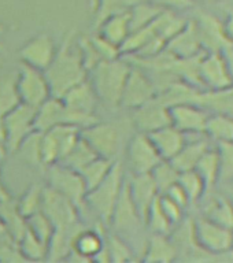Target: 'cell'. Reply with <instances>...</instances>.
<instances>
[{"label":"cell","mask_w":233,"mask_h":263,"mask_svg":"<svg viewBox=\"0 0 233 263\" xmlns=\"http://www.w3.org/2000/svg\"><path fill=\"white\" fill-rule=\"evenodd\" d=\"M76 39L77 33L74 30L66 33L51 65L44 70L51 95L55 98H62L67 90L88 78V70L84 66L81 53L74 47Z\"/></svg>","instance_id":"obj_1"},{"label":"cell","mask_w":233,"mask_h":263,"mask_svg":"<svg viewBox=\"0 0 233 263\" xmlns=\"http://www.w3.org/2000/svg\"><path fill=\"white\" fill-rule=\"evenodd\" d=\"M129 70L131 63L125 58L119 57L117 59L100 61L88 71V81L103 107L111 111L118 110Z\"/></svg>","instance_id":"obj_2"},{"label":"cell","mask_w":233,"mask_h":263,"mask_svg":"<svg viewBox=\"0 0 233 263\" xmlns=\"http://www.w3.org/2000/svg\"><path fill=\"white\" fill-rule=\"evenodd\" d=\"M125 180V168L119 160H115L107 176L95 188L86 192L84 207L89 209L91 213L95 214L98 221L104 226H109Z\"/></svg>","instance_id":"obj_3"},{"label":"cell","mask_w":233,"mask_h":263,"mask_svg":"<svg viewBox=\"0 0 233 263\" xmlns=\"http://www.w3.org/2000/svg\"><path fill=\"white\" fill-rule=\"evenodd\" d=\"M111 233L122 238L132 250V241L136 240L137 234L143 228H146L143 219L140 218L137 210L131 199L129 189H128V181L125 180V184L122 186V191L119 193L118 200L114 207V211L111 214L110 222ZM133 252V251H132Z\"/></svg>","instance_id":"obj_4"},{"label":"cell","mask_w":233,"mask_h":263,"mask_svg":"<svg viewBox=\"0 0 233 263\" xmlns=\"http://www.w3.org/2000/svg\"><path fill=\"white\" fill-rule=\"evenodd\" d=\"M61 99L67 107V110L71 112L73 125L80 129H84L99 121L96 117L99 100L88 78L67 90Z\"/></svg>","instance_id":"obj_5"},{"label":"cell","mask_w":233,"mask_h":263,"mask_svg":"<svg viewBox=\"0 0 233 263\" xmlns=\"http://www.w3.org/2000/svg\"><path fill=\"white\" fill-rule=\"evenodd\" d=\"M15 76L16 90L21 103L37 108L52 96L44 71L20 62V67Z\"/></svg>","instance_id":"obj_6"},{"label":"cell","mask_w":233,"mask_h":263,"mask_svg":"<svg viewBox=\"0 0 233 263\" xmlns=\"http://www.w3.org/2000/svg\"><path fill=\"white\" fill-rule=\"evenodd\" d=\"M47 186L70 199L80 210L84 207L86 188L80 173L58 162L47 167Z\"/></svg>","instance_id":"obj_7"},{"label":"cell","mask_w":233,"mask_h":263,"mask_svg":"<svg viewBox=\"0 0 233 263\" xmlns=\"http://www.w3.org/2000/svg\"><path fill=\"white\" fill-rule=\"evenodd\" d=\"M40 211L48 218L53 229L67 228L80 222V209L77 205L49 186H43Z\"/></svg>","instance_id":"obj_8"},{"label":"cell","mask_w":233,"mask_h":263,"mask_svg":"<svg viewBox=\"0 0 233 263\" xmlns=\"http://www.w3.org/2000/svg\"><path fill=\"white\" fill-rule=\"evenodd\" d=\"M81 137L99 156L117 160L121 148V132L115 123L96 121L81 129Z\"/></svg>","instance_id":"obj_9"},{"label":"cell","mask_w":233,"mask_h":263,"mask_svg":"<svg viewBox=\"0 0 233 263\" xmlns=\"http://www.w3.org/2000/svg\"><path fill=\"white\" fill-rule=\"evenodd\" d=\"M193 237L198 246L206 252L225 254L233 247V230L210 221L209 218H199L192 228Z\"/></svg>","instance_id":"obj_10"},{"label":"cell","mask_w":233,"mask_h":263,"mask_svg":"<svg viewBox=\"0 0 233 263\" xmlns=\"http://www.w3.org/2000/svg\"><path fill=\"white\" fill-rule=\"evenodd\" d=\"M36 110L34 107L26 106L24 103L16 104L12 110L3 115V125L6 130V140H7L8 152H15L22 140L36 130L34 119H36Z\"/></svg>","instance_id":"obj_11"},{"label":"cell","mask_w":233,"mask_h":263,"mask_svg":"<svg viewBox=\"0 0 233 263\" xmlns=\"http://www.w3.org/2000/svg\"><path fill=\"white\" fill-rule=\"evenodd\" d=\"M162 156L156 151L154 144L146 133L136 132V135L128 143L127 167L131 174H146L159 163Z\"/></svg>","instance_id":"obj_12"},{"label":"cell","mask_w":233,"mask_h":263,"mask_svg":"<svg viewBox=\"0 0 233 263\" xmlns=\"http://www.w3.org/2000/svg\"><path fill=\"white\" fill-rule=\"evenodd\" d=\"M156 88L154 82L143 69L131 65V70L128 74L127 81L123 85L122 95H121V103L119 108L125 110H135L150 99L156 96Z\"/></svg>","instance_id":"obj_13"},{"label":"cell","mask_w":233,"mask_h":263,"mask_svg":"<svg viewBox=\"0 0 233 263\" xmlns=\"http://www.w3.org/2000/svg\"><path fill=\"white\" fill-rule=\"evenodd\" d=\"M199 78L206 90L232 88L233 81L221 52H203L199 62Z\"/></svg>","instance_id":"obj_14"},{"label":"cell","mask_w":233,"mask_h":263,"mask_svg":"<svg viewBox=\"0 0 233 263\" xmlns=\"http://www.w3.org/2000/svg\"><path fill=\"white\" fill-rule=\"evenodd\" d=\"M57 49V44L48 33H39L20 48V62L44 71L51 65Z\"/></svg>","instance_id":"obj_15"},{"label":"cell","mask_w":233,"mask_h":263,"mask_svg":"<svg viewBox=\"0 0 233 263\" xmlns=\"http://www.w3.org/2000/svg\"><path fill=\"white\" fill-rule=\"evenodd\" d=\"M132 122L135 125L136 130L146 135L172 123L169 107L158 96L132 110Z\"/></svg>","instance_id":"obj_16"},{"label":"cell","mask_w":233,"mask_h":263,"mask_svg":"<svg viewBox=\"0 0 233 263\" xmlns=\"http://www.w3.org/2000/svg\"><path fill=\"white\" fill-rule=\"evenodd\" d=\"M170 122L187 136L205 135L209 114L199 104H176L169 107Z\"/></svg>","instance_id":"obj_17"},{"label":"cell","mask_w":233,"mask_h":263,"mask_svg":"<svg viewBox=\"0 0 233 263\" xmlns=\"http://www.w3.org/2000/svg\"><path fill=\"white\" fill-rule=\"evenodd\" d=\"M202 49L205 52H222L228 45L233 44L226 37L224 24L209 14H202L195 22Z\"/></svg>","instance_id":"obj_18"},{"label":"cell","mask_w":233,"mask_h":263,"mask_svg":"<svg viewBox=\"0 0 233 263\" xmlns=\"http://www.w3.org/2000/svg\"><path fill=\"white\" fill-rule=\"evenodd\" d=\"M127 181L132 201H133L140 218L143 219L144 225H146V218H147V214L150 211V207L152 205L156 196L159 195L155 182L152 180L150 173L131 174L129 178L127 177Z\"/></svg>","instance_id":"obj_19"},{"label":"cell","mask_w":233,"mask_h":263,"mask_svg":"<svg viewBox=\"0 0 233 263\" xmlns=\"http://www.w3.org/2000/svg\"><path fill=\"white\" fill-rule=\"evenodd\" d=\"M104 240H106V234L104 232H98L96 229H88L84 228L76 234L73 240V247H71V252L66 260H71V259H77V260H94L100 251L104 247Z\"/></svg>","instance_id":"obj_20"},{"label":"cell","mask_w":233,"mask_h":263,"mask_svg":"<svg viewBox=\"0 0 233 263\" xmlns=\"http://www.w3.org/2000/svg\"><path fill=\"white\" fill-rule=\"evenodd\" d=\"M165 49L177 59L191 58L198 55V53L205 52L202 49L195 22H187L184 28L166 43Z\"/></svg>","instance_id":"obj_21"},{"label":"cell","mask_w":233,"mask_h":263,"mask_svg":"<svg viewBox=\"0 0 233 263\" xmlns=\"http://www.w3.org/2000/svg\"><path fill=\"white\" fill-rule=\"evenodd\" d=\"M61 123H69V110L61 98L51 96L37 107L34 127L39 132H47Z\"/></svg>","instance_id":"obj_22"},{"label":"cell","mask_w":233,"mask_h":263,"mask_svg":"<svg viewBox=\"0 0 233 263\" xmlns=\"http://www.w3.org/2000/svg\"><path fill=\"white\" fill-rule=\"evenodd\" d=\"M147 136L154 144V147L156 148V151L159 152L162 159L166 160L172 159L187 143V135L173 126L172 123L160 129H156L148 133Z\"/></svg>","instance_id":"obj_23"},{"label":"cell","mask_w":233,"mask_h":263,"mask_svg":"<svg viewBox=\"0 0 233 263\" xmlns=\"http://www.w3.org/2000/svg\"><path fill=\"white\" fill-rule=\"evenodd\" d=\"M210 148V144L205 139H191L187 136V143L183 145L180 151L173 156L170 163L178 170V172H187L193 170L201 158Z\"/></svg>","instance_id":"obj_24"},{"label":"cell","mask_w":233,"mask_h":263,"mask_svg":"<svg viewBox=\"0 0 233 263\" xmlns=\"http://www.w3.org/2000/svg\"><path fill=\"white\" fill-rule=\"evenodd\" d=\"M177 256L176 244L166 234L151 233L144 248V262H170Z\"/></svg>","instance_id":"obj_25"},{"label":"cell","mask_w":233,"mask_h":263,"mask_svg":"<svg viewBox=\"0 0 233 263\" xmlns=\"http://www.w3.org/2000/svg\"><path fill=\"white\" fill-rule=\"evenodd\" d=\"M98 33L103 39L110 41L111 44L119 47L125 41L128 34L131 33L128 11L118 12V14H114V15L106 18L98 26Z\"/></svg>","instance_id":"obj_26"},{"label":"cell","mask_w":233,"mask_h":263,"mask_svg":"<svg viewBox=\"0 0 233 263\" xmlns=\"http://www.w3.org/2000/svg\"><path fill=\"white\" fill-rule=\"evenodd\" d=\"M0 219L6 226L8 234L16 242L20 241L26 232V219L20 214L16 209V201L12 200V197L0 203Z\"/></svg>","instance_id":"obj_27"},{"label":"cell","mask_w":233,"mask_h":263,"mask_svg":"<svg viewBox=\"0 0 233 263\" xmlns=\"http://www.w3.org/2000/svg\"><path fill=\"white\" fill-rule=\"evenodd\" d=\"M47 132L57 144L58 152H59V162L67 155V152L74 147V144L81 137V129L76 125H70V123H61Z\"/></svg>","instance_id":"obj_28"},{"label":"cell","mask_w":233,"mask_h":263,"mask_svg":"<svg viewBox=\"0 0 233 263\" xmlns=\"http://www.w3.org/2000/svg\"><path fill=\"white\" fill-rule=\"evenodd\" d=\"M21 162L30 167H43L41 162V132L34 130L26 136L14 152Z\"/></svg>","instance_id":"obj_29"},{"label":"cell","mask_w":233,"mask_h":263,"mask_svg":"<svg viewBox=\"0 0 233 263\" xmlns=\"http://www.w3.org/2000/svg\"><path fill=\"white\" fill-rule=\"evenodd\" d=\"M195 172L201 176V178L205 182L206 191H209L213 186L217 180L220 178V156H218L217 147H210L206 154L201 158L198 164L193 168Z\"/></svg>","instance_id":"obj_30"},{"label":"cell","mask_w":233,"mask_h":263,"mask_svg":"<svg viewBox=\"0 0 233 263\" xmlns=\"http://www.w3.org/2000/svg\"><path fill=\"white\" fill-rule=\"evenodd\" d=\"M205 135L210 139L216 140L217 143L221 141H233V117L226 114L209 115L206 122Z\"/></svg>","instance_id":"obj_31"},{"label":"cell","mask_w":233,"mask_h":263,"mask_svg":"<svg viewBox=\"0 0 233 263\" xmlns=\"http://www.w3.org/2000/svg\"><path fill=\"white\" fill-rule=\"evenodd\" d=\"M98 156L99 155L92 149L89 144L86 143L82 137H80L77 143L74 144V147L67 152V155L59 163L65 164L76 172H81L86 164H89Z\"/></svg>","instance_id":"obj_32"},{"label":"cell","mask_w":233,"mask_h":263,"mask_svg":"<svg viewBox=\"0 0 233 263\" xmlns=\"http://www.w3.org/2000/svg\"><path fill=\"white\" fill-rule=\"evenodd\" d=\"M205 217L218 225L233 230V204L222 196L214 197L206 204Z\"/></svg>","instance_id":"obj_33"},{"label":"cell","mask_w":233,"mask_h":263,"mask_svg":"<svg viewBox=\"0 0 233 263\" xmlns=\"http://www.w3.org/2000/svg\"><path fill=\"white\" fill-rule=\"evenodd\" d=\"M114 162L115 160L106 159V158L98 156L89 164H86L81 172H78L81 174L82 181L85 184L86 192L91 191L92 188H95L107 176V173L110 172V168L113 167Z\"/></svg>","instance_id":"obj_34"},{"label":"cell","mask_w":233,"mask_h":263,"mask_svg":"<svg viewBox=\"0 0 233 263\" xmlns=\"http://www.w3.org/2000/svg\"><path fill=\"white\" fill-rule=\"evenodd\" d=\"M162 10L164 8L151 3L150 0L137 4L135 7L129 8L128 14H129V29H131V32L137 30L140 28H144L148 24H151L152 21L155 20V16Z\"/></svg>","instance_id":"obj_35"},{"label":"cell","mask_w":233,"mask_h":263,"mask_svg":"<svg viewBox=\"0 0 233 263\" xmlns=\"http://www.w3.org/2000/svg\"><path fill=\"white\" fill-rule=\"evenodd\" d=\"M18 248L25 260H45L47 258V242L28 229L18 241Z\"/></svg>","instance_id":"obj_36"},{"label":"cell","mask_w":233,"mask_h":263,"mask_svg":"<svg viewBox=\"0 0 233 263\" xmlns=\"http://www.w3.org/2000/svg\"><path fill=\"white\" fill-rule=\"evenodd\" d=\"M20 103V96L16 90V76H0V117L7 114Z\"/></svg>","instance_id":"obj_37"},{"label":"cell","mask_w":233,"mask_h":263,"mask_svg":"<svg viewBox=\"0 0 233 263\" xmlns=\"http://www.w3.org/2000/svg\"><path fill=\"white\" fill-rule=\"evenodd\" d=\"M150 174H151L152 180L156 185V189H158V192L160 195V193L166 192L172 185L176 184L178 181L180 172L170 163V160L164 159L152 168V172Z\"/></svg>","instance_id":"obj_38"},{"label":"cell","mask_w":233,"mask_h":263,"mask_svg":"<svg viewBox=\"0 0 233 263\" xmlns=\"http://www.w3.org/2000/svg\"><path fill=\"white\" fill-rule=\"evenodd\" d=\"M41 193H43V186L39 184H32L22 193V196L15 200L16 209L25 219L30 217L32 214L40 211Z\"/></svg>","instance_id":"obj_39"},{"label":"cell","mask_w":233,"mask_h":263,"mask_svg":"<svg viewBox=\"0 0 233 263\" xmlns=\"http://www.w3.org/2000/svg\"><path fill=\"white\" fill-rule=\"evenodd\" d=\"M158 196H159V195H158ZM158 196H156V199L154 200L152 205L150 207V211H148L147 218H146V228H147L151 233L166 234V236H169L170 232H172L173 225L172 222L168 219V217L165 215L162 209H160Z\"/></svg>","instance_id":"obj_40"},{"label":"cell","mask_w":233,"mask_h":263,"mask_svg":"<svg viewBox=\"0 0 233 263\" xmlns=\"http://www.w3.org/2000/svg\"><path fill=\"white\" fill-rule=\"evenodd\" d=\"M178 185L184 189L187 196L189 199V203L199 200L203 193L206 192V186L201 176L198 174L195 170H187V172H181L178 176Z\"/></svg>","instance_id":"obj_41"},{"label":"cell","mask_w":233,"mask_h":263,"mask_svg":"<svg viewBox=\"0 0 233 263\" xmlns=\"http://www.w3.org/2000/svg\"><path fill=\"white\" fill-rule=\"evenodd\" d=\"M104 248L109 255V262H127V260L133 259V252H132L131 247L114 233L106 236Z\"/></svg>","instance_id":"obj_42"},{"label":"cell","mask_w":233,"mask_h":263,"mask_svg":"<svg viewBox=\"0 0 233 263\" xmlns=\"http://www.w3.org/2000/svg\"><path fill=\"white\" fill-rule=\"evenodd\" d=\"M26 229L30 230L34 236L47 242V246H48L49 238L52 236L53 226L41 211H37L26 218Z\"/></svg>","instance_id":"obj_43"},{"label":"cell","mask_w":233,"mask_h":263,"mask_svg":"<svg viewBox=\"0 0 233 263\" xmlns=\"http://www.w3.org/2000/svg\"><path fill=\"white\" fill-rule=\"evenodd\" d=\"M220 156V178L233 180V141L217 143Z\"/></svg>","instance_id":"obj_44"},{"label":"cell","mask_w":233,"mask_h":263,"mask_svg":"<svg viewBox=\"0 0 233 263\" xmlns=\"http://www.w3.org/2000/svg\"><path fill=\"white\" fill-rule=\"evenodd\" d=\"M91 40L94 43L95 48L99 52L100 58L103 61H109V59H117V58L121 57V51H119V47L111 44L110 41H107L106 39H103L99 33L91 36Z\"/></svg>","instance_id":"obj_45"},{"label":"cell","mask_w":233,"mask_h":263,"mask_svg":"<svg viewBox=\"0 0 233 263\" xmlns=\"http://www.w3.org/2000/svg\"><path fill=\"white\" fill-rule=\"evenodd\" d=\"M158 200H159L160 209L165 213V215L168 217L169 221L172 222V225L174 226L176 223H178L181 221V218H183L184 209L177 204L176 201H173L170 197L164 195V193H160L158 196Z\"/></svg>","instance_id":"obj_46"},{"label":"cell","mask_w":233,"mask_h":263,"mask_svg":"<svg viewBox=\"0 0 233 263\" xmlns=\"http://www.w3.org/2000/svg\"><path fill=\"white\" fill-rule=\"evenodd\" d=\"M164 195H166V196L170 197L173 201H176L177 204L181 205L183 209H185V207L189 204L188 196H187V193L184 192V189L181 188L180 185H178V182H176L174 185H172V186H170V188H169L168 191L164 193Z\"/></svg>","instance_id":"obj_47"},{"label":"cell","mask_w":233,"mask_h":263,"mask_svg":"<svg viewBox=\"0 0 233 263\" xmlns=\"http://www.w3.org/2000/svg\"><path fill=\"white\" fill-rule=\"evenodd\" d=\"M150 2L162 8L168 7L169 10H172V8L189 7L195 0H150Z\"/></svg>","instance_id":"obj_48"},{"label":"cell","mask_w":233,"mask_h":263,"mask_svg":"<svg viewBox=\"0 0 233 263\" xmlns=\"http://www.w3.org/2000/svg\"><path fill=\"white\" fill-rule=\"evenodd\" d=\"M221 53H222V57H224V59H225L226 67H228V70H229V74L233 81V44L228 45V47H226Z\"/></svg>","instance_id":"obj_49"},{"label":"cell","mask_w":233,"mask_h":263,"mask_svg":"<svg viewBox=\"0 0 233 263\" xmlns=\"http://www.w3.org/2000/svg\"><path fill=\"white\" fill-rule=\"evenodd\" d=\"M8 154L7 149V140H6V130H4L3 118L0 117V158L3 159L4 156Z\"/></svg>","instance_id":"obj_50"},{"label":"cell","mask_w":233,"mask_h":263,"mask_svg":"<svg viewBox=\"0 0 233 263\" xmlns=\"http://www.w3.org/2000/svg\"><path fill=\"white\" fill-rule=\"evenodd\" d=\"M224 29H225L226 37L233 43V11L229 14L228 20L224 22Z\"/></svg>","instance_id":"obj_51"},{"label":"cell","mask_w":233,"mask_h":263,"mask_svg":"<svg viewBox=\"0 0 233 263\" xmlns=\"http://www.w3.org/2000/svg\"><path fill=\"white\" fill-rule=\"evenodd\" d=\"M143 2H147V0H119V3H121V6H122L125 10H129V8L135 7V6H137V4L143 3Z\"/></svg>","instance_id":"obj_52"},{"label":"cell","mask_w":233,"mask_h":263,"mask_svg":"<svg viewBox=\"0 0 233 263\" xmlns=\"http://www.w3.org/2000/svg\"><path fill=\"white\" fill-rule=\"evenodd\" d=\"M10 197H11L10 196V193L6 191V188H4L3 185L0 184V203L4 200H7V199H10Z\"/></svg>","instance_id":"obj_53"},{"label":"cell","mask_w":233,"mask_h":263,"mask_svg":"<svg viewBox=\"0 0 233 263\" xmlns=\"http://www.w3.org/2000/svg\"><path fill=\"white\" fill-rule=\"evenodd\" d=\"M7 236H10L7 232V229H6V226H4V223L2 222V219H0V238H3V237H7ZM11 237V236H10Z\"/></svg>","instance_id":"obj_54"},{"label":"cell","mask_w":233,"mask_h":263,"mask_svg":"<svg viewBox=\"0 0 233 263\" xmlns=\"http://www.w3.org/2000/svg\"><path fill=\"white\" fill-rule=\"evenodd\" d=\"M3 30H4V28H3V26H2V25H0V34L3 33Z\"/></svg>","instance_id":"obj_55"},{"label":"cell","mask_w":233,"mask_h":263,"mask_svg":"<svg viewBox=\"0 0 233 263\" xmlns=\"http://www.w3.org/2000/svg\"><path fill=\"white\" fill-rule=\"evenodd\" d=\"M2 63H3V59H2V57H0V66H2Z\"/></svg>","instance_id":"obj_56"},{"label":"cell","mask_w":233,"mask_h":263,"mask_svg":"<svg viewBox=\"0 0 233 263\" xmlns=\"http://www.w3.org/2000/svg\"><path fill=\"white\" fill-rule=\"evenodd\" d=\"M0 160H2V158H0ZM0 177H2V167H0Z\"/></svg>","instance_id":"obj_57"},{"label":"cell","mask_w":233,"mask_h":263,"mask_svg":"<svg viewBox=\"0 0 233 263\" xmlns=\"http://www.w3.org/2000/svg\"><path fill=\"white\" fill-rule=\"evenodd\" d=\"M3 48V45H2V41H0V49Z\"/></svg>","instance_id":"obj_58"}]
</instances>
